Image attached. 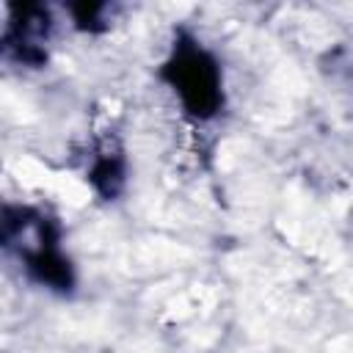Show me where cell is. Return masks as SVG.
<instances>
[{"mask_svg": "<svg viewBox=\"0 0 353 353\" xmlns=\"http://www.w3.org/2000/svg\"><path fill=\"white\" fill-rule=\"evenodd\" d=\"M165 77L171 88L176 91L179 102L185 105L188 113L196 119H210L221 110L223 91H221V69L218 61L193 39H182L168 63H165Z\"/></svg>", "mask_w": 353, "mask_h": 353, "instance_id": "cell-1", "label": "cell"}]
</instances>
